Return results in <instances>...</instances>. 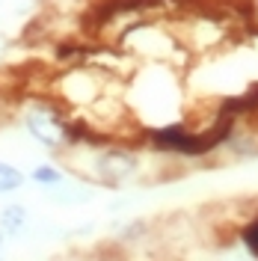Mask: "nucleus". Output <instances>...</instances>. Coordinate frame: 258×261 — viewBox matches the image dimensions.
I'll return each instance as SVG.
<instances>
[{
    "instance_id": "1",
    "label": "nucleus",
    "mask_w": 258,
    "mask_h": 261,
    "mask_svg": "<svg viewBox=\"0 0 258 261\" xmlns=\"http://www.w3.org/2000/svg\"><path fill=\"white\" fill-rule=\"evenodd\" d=\"M128 98L131 107H140V119H148L143 128L178 122L175 110L181 107V86L166 63H148L140 74H134Z\"/></svg>"
},
{
    "instance_id": "2",
    "label": "nucleus",
    "mask_w": 258,
    "mask_h": 261,
    "mask_svg": "<svg viewBox=\"0 0 258 261\" xmlns=\"http://www.w3.org/2000/svg\"><path fill=\"white\" fill-rule=\"evenodd\" d=\"M83 158V169L71 172L81 181L98 184V187H125L143 175V151L128 143H107L98 148H65Z\"/></svg>"
},
{
    "instance_id": "3",
    "label": "nucleus",
    "mask_w": 258,
    "mask_h": 261,
    "mask_svg": "<svg viewBox=\"0 0 258 261\" xmlns=\"http://www.w3.org/2000/svg\"><path fill=\"white\" fill-rule=\"evenodd\" d=\"M21 128L36 146L48 154H63L71 148V119L74 113L65 110L54 95H30L18 107Z\"/></svg>"
},
{
    "instance_id": "4",
    "label": "nucleus",
    "mask_w": 258,
    "mask_h": 261,
    "mask_svg": "<svg viewBox=\"0 0 258 261\" xmlns=\"http://www.w3.org/2000/svg\"><path fill=\"white\" fill-rule=\"evenodd\" d=\"M27 228H30V211H27V205L9 202V205L0 208V231L6 238H21V234H27Z\"/></svg>"
},
{
    "instance_id": "5",
    "label": "nucleus",
    "mask_w": 258,
    "mask_h": 261,
    "mask_svg": "<svg viewBox=\"0 0 258 261\" xmlns=\"http://www.w3.org/2000/svg\"><path fill=\"white\" fill-rule=\"evenodd\" d=\"M27 178L33 181V184H39V187H57V184H63L65 178H68V172H65L60 163H50V161H45V163H33L30 166V172H27Z\"/></svg>"
},
{
    "instance_id": "6",
    "label": "nucleus",
    "mask_w": 258,
    "mask_h": 261,
    "mask_svg": "<svg viewBox=\"0 0 258 261\" xmlns=\"http://www.w3.org/2000/svg\"><path fill=\"white\" fill-rule=\"evenodd\" d=\"M48 199L57 202V205H83V202L92 199V193L86 187H81V184H68V178H65L63 184L48 187Z\"/></svg>"
},
{
    "instance_id": "7",
    "label": "nucleus",
    "mask_w": 258,
    "mask_h": 261,
    "mask_svg": "<svg viewBox=\"0 0 258 261\" xmlns=\"http://www.w3.org/2000/svg\"><path fill=\"white\" fill-rule=\"evenodd\" d=\"M24 184H27V172H24L18 163L0 158V196L15 193V190H21Z\"/></svg>"
},
{
    "instance_id": "8",
    "label": "nucleus",
    "mask_w": 258,
    "mask_h": 261,
    "mask_svg": "<svg viewBox=\"0 0 258 261\" xmlns=\"http://www.w3.org/2000/svg\"><path fill=\"white\" fill-rule=\"evenodd\" d=\"M238 244L258 261V214H252V217L241 226V231H238Z\"/></svg>"
},
{
    "instance_id": "9",
    "label": "nucleus",
    "mask_w": 258,
    "mask_h": 261,
    "mask_svg": "<svg viewBox=\"0 0 258 261\" xmlns=\"http://www.w3.org/2000/svg\"><path fill=\"white\" fill-rule=\"evenodd\" d=\"M217 261H255V258H252L241 244H228L226 249L220 252V258H217Z\"/></svg>"
},
{
    "instance_id": "10",
    "label": "nucleus",
    "mask_w": 258,
    "mask_h": 261,
    "mask_svg": "<svg viewBox=\"0 0 258 261\" xmlns=\"http://www.w3.org/2000/svg\"><path fill=\"white\" fill-rule=\"evenodd\" d=\"M9 48H12V39H9V33H6V30H0V60H6Z\"/></svg>"
},
{
    "instance_id": "11",
    "label": "nucleus",
    "mask_w": 258,
    "mask_h": 261,
    "mask_svg": "<svg viewBox=\"0 0 258 261\" xmlns=\"http://www.w3.org/2000/svg\"><path fill=\"white\" fill-rule=\"evenodd\" d=\"M0 261H6V249H0Z\"/></svg>"
},
{
    "instance_id": "12",
    "label": "nucleus",
    "mask_w": 258,
    "mask_h": 261,
    "mask_svg": "<svg viewBox=\"0 0 258 261\" xmlns=\"http://www.w3.org/2000/svg\"><path fill=\"white\" fill-rule=\"evenodd\" d=\"M0 12H3V0H0Z\"/></svg>"
}]
</instances>
